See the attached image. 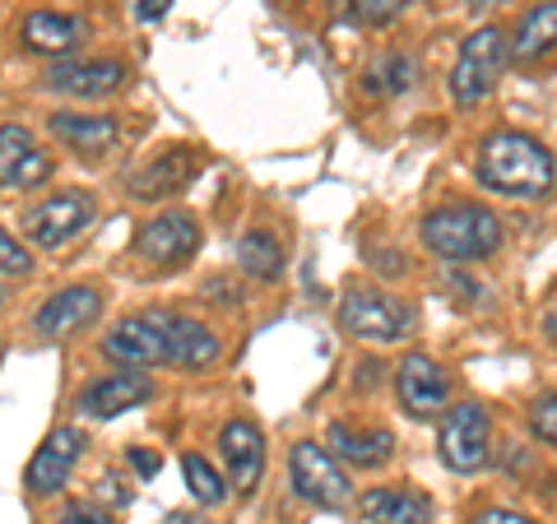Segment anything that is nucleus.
Returning <instances> with one entry per match:
<instances>
[{"mask_svg": "<svg viewBox=\"0 0 557 524\" xmlns=\"http://www.w3.org/2000/svg\"><path fill=\"white\" fill-rule=\"evenodd\" d=\"M339 325H344L354 339L399 344V339H409V329H413V311L399 302V297H391V292L348 288L344 302H339Z\"/></svg>", "mask_w": 557, "mask_h": 524, "instance_id": "6", "label": "nucleus"}, {"mask_svg": "<svg viewBox=\"0 0 557 524\" xmlns=\"http://www.w3.org/2000/svg\"><path fill=\"white\" fill-rule=\"evenodd\" d=\"M94 24L79 14H57V10H33L24 20V47L42 51V57H70L89 42Z\"/></svg>", "mask_w": 557, "mask_h": 524, "instance_id": "18", "label": "nucleus"}, {"mask_svg": "<svg viewBox=\"0 0 557 524\" xmlns=\"http://www.w3.org/2000/svg\"><path fill=\"white\" fill-rule=\"evenodd\" d=\"M205 292H209V297H219V307H237V302H242V292L228 284V278H209Z\"/></svg>", "mask_w": 557, "mask_h": 524, "instance_id": "32", "label": "nucleus"}, {"mask_svg": "<svg viewBox=\"0 0 557 524\" xmlns=\"http://www.w3.org/2000/svg\"><path fill=\"white\" fill-rule=\"evenodd\" d=\"M469 524H534V520L520 515V511H507V506H487V511H479Z\"/></svg>", "mask_w": 557, "mask_h": 524, "instance_id": "31", "label": "nucleus"}, {"mask_svg": "<svg viewBox=\"0 0 557 524\" xmlns=\"http://www.w3.org/2000/svg\"><path fill=\"white\" fill-rule=\"evenodd\" d=\"M325 450L335 460L354 464V469H381V464L395 456V432H386V427L362 432V427H348V423H330Z\"/></svg>", "mask_w": 557, "mask_h": 524, "instance_id": "19", "label": "nucleus"}, {"mask_svg": "<svg viewBox=\"0 0 557 524\" xmlns=\"http://www.w3.org/2000/svg\"><path fill=\"white\" fill-rule=\"evenodd\" d=\"M51 177V153L28 126H0V190H33Z\"/></svg>", "mask_w": 557, "mask_h": 524, "instance_id": "14", "label": "nucleus"}, {"mask_svg": "<svg viewBox=\"0 0 557 524\" xmlns=\"http://www.w3.org/2000/svg\"><path fill=\"white\" fill-rule=\"evenodd\" d=\"M182 474H186V487H190V497H196L200 506H223L228 501V483L219 478V469L209 464L205 456H182Z\"/></svg>", "mask_w": 557, "mask_h": 524, "instance_id": "26", "label": "nucleus"}, {"mask_svg": "<svg viewBox=\"0 0 557 524\" xmlns=\"http://www.w3.org/2000/svg\"><path fill=\"white\" fill-rule=\"evenodd\" d=\"M196 247H200V223L186 209H168V214L149 219L131 241V251L153 270H177L182 260L196 255Z\"/></svg>", "mask_w": 557, "mask_h": 524, "instance_id": "8", "label": "nucleus"}, {"mask_svg": "<svg viewBox=\"0 0 557 524\" xmlns=\"http://www.w3.org/2000/svg\"><path fill=\"white\" fill-rule=\"evenodd\" d=\"M33 270V255L20 237H10L5 228H0V274H28Z\"/></svg>", "mask_w": 557, "mask_h": 524, "instance_id": "30", "label": "nucleus"}, {"mask_svg": "<svg viewBox=\"0 0 557 524\" xmlns=\"http://www.w3.org/2000/svg\"><path fill=\"white\" fill-rule=\"evenodd\" d=\"M10 302V292H5V284H0V307H5Z\"/></svg>", "mask_w": 557, "mask_h": 524, "instance_id": "38", "label": "nucleus"}, {"mask_svg": "<svg viewBox=\"0 0 557 524\" xmlns=\"http://www.w3.org/2000/svg\"><path fill=\"white\" fill-rule=\"evenodd\" d=\"M423 247L442 260H487L502 251V219L487 204H442L423 219Z\"/></svg>", "mask_w": 557, "mask_h": 524, "instance_id": "2", "label": "nucleus"}, {"mask_svg": "<svg viewBox=\"0 0 557 524\" xmlns=\"http://www.w3.org/2000/svg\"><path fill=\"white\" fill-rule=\"evenodd\" d=\"M57 524H116V520H112V511L102 501L79 497V501H61Z\"/></svg>", "mask_w": 557, "mask_h": 524, "instance_id": "27", "label": "nucleus"}, {"mask_svg": "<svg viewBox=\"0 0 557 524\" xmlns=\"http://www.w3.org/2000/svg\"><path fill=\"white\" fill-rule=\"evenodd\" d=\"M548 339L557 344V311H553V316H548Z\"/></svg>", "mask_w": 557, "mask_h": 524, "instance_id": "37", "label": "nucleus"}, {"mask_svg": "<svg viewBox=\"0 0 557 524\" xmlns=\"http://www.w3.org/2000/svg\"><path fill=\"white\" fill-rule=\"evenodd\" d=\"M237 265L256 284H278L284 278V247L265 228H251L247 237H237Z\"/></svg>", "mask_w": 557, "mask_h": 524, "instance_id": "24", "label": "nucleus"}, {"mask_svg": "<svg viewBox=\"0 0 557 524\" xmlns=\"http://www.w3.org/2000/svg\"><path fill=\"white\" fill-rule=\"evenodd\" d=\"M413 79H418V61L409 57V51H381V57L368 65V75H362L368 93H381V98L409 93Z\"/></svg>", "mask_w": 557, "mask_h": 524, "instance_id": "25", "label": "nucleus"}, {"mask_svg": "<svg viewBox=\"0 0 557 524\" xmlns=\"http://www.w3.org/2000/svg\"><path fill=\"white\" fill-rule=\"evenodd\" d=\"M362 524H432V501L413 487H372L358 497Z\"/></svg>", "mask_w": 557, "mask_h": 524, "instance_id": "20", "label": "nucleus"}, {"mask_svg": "<svg viewBox=\"0 0 557 524\" xmlns=\"http://www.w3.org/2000/svg\"><path fill=\"white\" fill-rule=\"evenodd\" d=\"M102 311V292L89 288V284H70L61 292H51L42 311L33 316V329H38L42 339H70L79 335V329H89Z\"/></svg>", "mask_w": 557, "mask_h": 524, "instance_id": "15", "label": "nucleus"}, {"mask_svg": "<svg viewBox=\"0 0 557 524\" xmlns=\"http://www.w3.org/2000/svg\"><path fill=\"white\" fill-rule=\"evenodd\" d=\"M84 432L79 427H57L47 432V441L33 450V460L24 469V492L28 497H57L61 487L70 483V474H75V464L84 456Z\"/></svg>", "mask_w": 557, "mask_h": 524, "instance_id": "9", "label": "nucleus"}, {"mask_svg": "<svg viewBox=\"0 0 557 524\" xmlns=\"http://www.w3.org/2000/svg\"><path fill=\"white\" fill-rule=\"evenodd\" d=\"M149 395H153V380L121 366L116 376H102V380H94V386H84L79 399H75V409L84 417H98V423H108V417H121V413H131L135 404H145Z\"/></svg>", "mask_w": 557, "mask_h": 524, "instance_id": "16", "label": "nucleus"}, {"mask_svg": "<svg viewBox=\"0 0 557 524\" xmlns=\"http://www.w3.org/2000/svg\"><path fill=\"white\" fill-rule=\"evenodd\" d=\"M102 358L121 362L126 372H145V366H168V339L149 316H126L108 329L102 339Z\"/></svg>", "mask_w": 557, "mask_h": 524, "instance_id": "13", "label": "nucleus"}, {"mask_svg": "<svg viewBox=\"0 0 557 524\" xmlns=\"http://www.w3.org/2000/svg\"><path fill=\"white\" fill-rule=\"evenodd\" d=\"M530 432L539 436V441L557 446V395H539L530 404Z\"/></svg>", "mask_w": 557, "mask_h": 524, "instance_id": "28", "label": "nucleus"}, {"mask_svg": "<svg viewBox=\"0 0 557 524\" xmlns=\"http://www.w3.org/2000/svg\"><path fill=\"white\" fill-rule=\"evenodd\" d=\"M437 456L450 474H479L493 460V417L483 404H456L442 413V432H437Z\"/></svg>", "mask_w": 557, "mask_h": 524, "instance_id": "5", "label": "nucleus"}, {"mask_svg": "<svg viewBox=\"0 0 557 524\" xmlns=\"http://www.w3.org/2000/svg\"><path fill=\"white\" fill-rule=\"evenodd\" d=\"M47 130L61 139L65 149L84 153V159H98V153H108L116 145V121L112 116H94V112H57L47 121Z\"/></svg>", "mask_w": 557, "mask_h": 524, "instance_id": "21", "label": "nucleus"}, {"mask_svg": "<svg viewBox=\"0 0 557 524\" xmlns=\"http://www.w3.org/2000/svg\"><path fill=\"white\" fill-rule=\"evenodd\" d=\"M131 79V65L116 61V57H94V61H65L47 75V89L51 93H65V98H112L126 89Z\"/></svg>", "mask_w": 557, "mask_h": 524, "instance_id": "12", "label": "nucleus"}, {"mask_svg": "<svg viewBox=\"0 0 557 524\" xmlns=\"http://www.w3.org/2000/svg\"><path fill=\"white\" fill-rule=\"evenodd\" d=\"M163 524H205V515H196V511H168Z\"/></svg>", "mask_w": 557, "mask_h": 524, "instance_id": "36", "label": "nucleus"}, {"mask_svg": "<svg viewBox=\"0 0 557 524\" xmlns=\"http://www.w3.org/2000/svg\"><path fill=\"white\" fill-rule=\"evenodd\" d=\"M126 460L135 464V474H139V478H153V474H159V456H153V450H139V446H135Z\"/></svg>", "mask_w": 557, "mask_h": 524, "instance_id": "33", "label": "nucleus"}, {"mask_svg": "<svg viewBox=\"0 0 557 524\" xmlns=\"http://www.w3.org/2000/svg\"><path fill=\"white\" fill-rule=\"evenodd\" d=\"M479 182L507 200H544L553 196L557 163L553 153L525 130H497L479 145Z\"/></svg>", "mask_w": 557, "mask_h": 524, "instance_id": "1", "label": "nucleus"}, {"mask_svg": "<svg viewBox=\"0 0 557 524\" xmlns=\"http://www.w3.org/2000/svg\"><path fill=\"white\" fill-rule=\"evenodd\" d=\"M413 5V0H354V10H358V20L362 24H391V20H399Z\"/></svg>", "mask_w": 557, "mask_h": 524, "instance_id": "29", "label": "nucleus"}, {"mask_svg": "<svg viewBox=\"0 0 557 524\" xmlns=\"http://www.w3.org/2000/svg\"><path fill=\"white\" fill-rule=\"evenodd\" d=\"M511 61V38L502 33L497 24H483L465 38L460 57H456V70H450V102L456 108H479V102L497 89L502 70Z\"/></svg>", "mask_w": 557, "mask_h": 524, "instance_id": "3", "label": "nucleus"}, {"mask_svg": "<svg viewBox=\"0 0 557 524\" xmlns=\"http://www.w3.org/2000/svg\"><path fill=\"white\" fill-rule=\"evenodd\" d=\"M145 316L163 329L168 339V362L172 366H186V372H200V366H214L219 362V335L196 316H177V311H145Z\"/></svg>", "mask_w": 557, "mask_h": 524, "instance_id": "11", "label": "nucleus"}, {"mask_svg": "<svg viewBox=\"0 0 557 524\" xmlns=\"http://www.w3.org/2000/svg\"><path fill=\"white\" fill-rule=\"evenodd\" d=\"M288 478H293V492H298L307 506H317V511H339V506H348V497H354L344 464L330 456L325 446H317V441H298V446H293Z\"/></svg>", "mask_w": 557, "mask_h": 524, "instance_id": "7", "label": "nucleus"}, {"mask_svg": "<svg viewBox=\"0 0 557 524\" xmlns=\"http://www.w3.org/2000/svg\"><path fill=\"white\" fill-rule=\"evenodd\" d=\"M172 10V0H139V20H163Z\"/></svg>", "mask_w": 557, "mask_h": 524, "instance_id": "34", "label": "nucleus"}, {"mask_svg": "<svg viewBox=\"0 0 557 524\" xmlns=\"http://www.w3.org/2000/svg\"><path fill=\"white\" fill-rule=\"evenodd\" d=\"M98 219V200L89 190H57L28 209L20 219V233L28 247H42V251H65L75 237H84Z\"/></svg>", "mask_w": 557, "mask_h": 524, "instance_id": "4", "label": "nucleus"}, {"mask_svg": "<svg viewBox=\"0 0 557 524\" xmlns=\"http://www.w3.org/2000/svg\"><path fill=\"white\" fill-rule=\"evenodd\" d=\"M548 51H557V0L525 10V20L516 24V38H511V61H539Z\"/></svg>", "mask_w": 557, "mask_h": 524, "instance_id": "23", "label": "nucleus"}, {"mask_svg": "<svg viewBox=\"0 0 557 524\" xmlns=\"http://www.w3.org/2000/svg\"><path fill=\"white\" fill-rule=\"evenodd\" d=\"M102 497H108L112 506H126V501H131V492H121V483H116L112 474H108V478H102Z\"/></svg>", "mask_w": 557, "mask_h": 524, "instance_id": "35", "label": "nucleus"}, {"mask_svg": "<svg viewBox=\"0 0 557 524\" xmlns=\"http://www.w3.org/2000/svg\"><path fill=\"white\" fill-rule=\"evenodd\" d=\"M395 395H399V409L409 417H437L450 399V376L437 358L409 353L395 372Z\"/></svg>", "mask_w": 557, "mask_h": 524, "instance_id": "10", "label": "nucleus"}, {"mask_svg": "<svg viewBox=\"0 0 557 524\" xmlns=\"http://www.w3.org/2000/svg\"><path fill=\"white\" fill-rule=\"evenodd\" d=\"M190 177H196V153L190 149H163L149 167H139L131 177V190H135V200H159V196H168V190L186 186Z\"/></svg>", "mask_w": 557, "mask_h": 524, "instance_id": "22", "label": "nucleus"}, {"mask_svg": "<svg viewBox=\"0 0 557 524\" xmlns=\"http://www.w3.org/2000/svg\"><path fill=\"white\" fill-rule=\"evenodd\" d=\"M219 450H223V464H228L233 487L247 497L260 483V474H265V436H260L251 417H233V423L219 432Z\"/></svg>", "mask_w": 557, "mask_h": 524, "instance_id": "17", "label": "nucleus"}]
</instances>
